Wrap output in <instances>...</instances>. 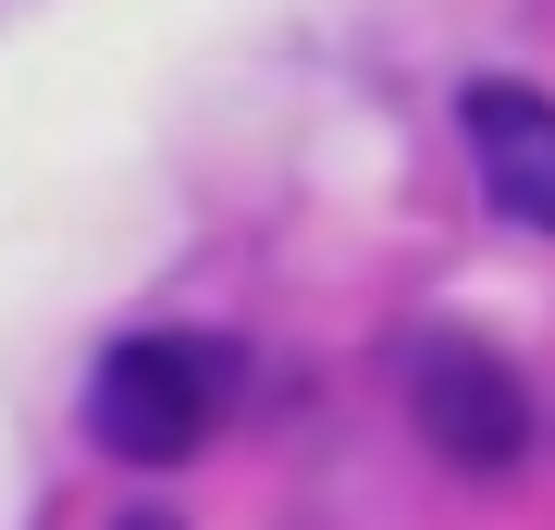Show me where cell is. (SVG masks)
Masks as SVG:
<instances>
[{
	"instance_id": "cell-1",
	"label": "cell",
	"mask_w": 555,
	"mask_h": 530,
	"mask_svg": "<svg viewBox=\"0 0 555 530\" xmlns=\"http://www.w3.org/2000/svg\"><path fill=\"white\" fill-rule=\"evenodd\" d=\"M222 408H235V346L222 334H124L87 383V432L124 469H185L222 432Z\"/></svg>"
},
{
	"instance_id": "cell-4",
	"label": "cell",
	"mask_w": 555,
	"mask_h": 530,
	"mask_svg": "<svg viewBox=\"0 0 555 530\" xmlns=\"http://www.w3.org/2000/svg\"><path fill=\"white\" fill-rule=\"evenodd\" d=\"M112 530H173V518H149V506H137V518H112Z\"/></svg>"
},
{
	"instance_id": "cell-2",
	"label": "cell",
	"mask_w": 555,
	"mask_h": 530,
	"mask_svg": "<svg viewBox=\"0 0 555 530\" xmlns=\"http://www.w3.org/2000/svg\"><path fill=\"white\" fill-rule=\"evenodd\" d=\"M408 419L433 432L444 469H518V444H531V395L494 346L469 334H420L408 346Z\"/></svg>"
},
{
	"instance_id": "cell-3",
	"label": "cell",
	"mask_w": 555,
	"mask_h": 530,
	"mask_svg": "<svg viewBox=\"0 0 555 530\" xmlns=\"http://www.w3.org/2000/svg\"><path fill=\"white\" fill-rule=\"evenodd\" d=\"M456 124H469L481 197H494L518 235H555V99L518 87V75H481L469 99H456Z\"/></svg>"
}]
</instances>
